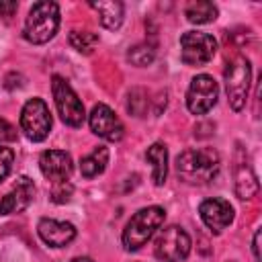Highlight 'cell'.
I'll list each match as a JSON object with an SVG mask.
<instances>
[{"mask_svg": "<svg viewBox=\"0 0 262 262\" xmlns=\"http://www.w3.org/2000/svg\"><path fill=\"white\" fill-rule=\"evenodd\" d=\"M176 172L188 184H209L219 172V154L213 147L186 149L176 158Z\"/></svg>", "mask_w": 262, "mask_h": 262, "instance_id": "6da1fadb", "label": "cell"}, {"mask_svg": "<svg viewBox=\"0 0 262 262\" xmlns=\"http://www.w3.org/2000/svg\"><path fill=\"white\" fill-rule=\"evenodd\" d=\"M57 27H59V6L55 2L43 0L31 6L23 27V35L29 43L41 45L53 39V35L57 33Z\"/></svg>", "mask_w": 262, "mask_h": 262, "instance_id": "7a4b0ae2", "label": "cell"}, {"mask_svg": "<svg viewBox=\"0 0 262 262\" xmlns=\"http://www.w3.org/2000/svg\"><path fill=\"white\" fill-rule=\"evenodd\" d=\"M164 219H166V211L162 207L139 209L123 229V246H125V250H131V252L139 250L154 235V231L164 223Z\"/></svg>", "mask_w": 262, "mask_h": 262, "instance_id": "3957f363", "label": "cell"}, {"mask_svg": "<svg viewBox=\"0 0 262 262\" xmlns=\"http://www.w3.org/2000/svg\"><path fill=\"white\" fill-rule=\"evenodd\" d=\"M250 78H252V68L250 61L242 55L233 57L227 68H225V90L229 98V106L233 111H242L248 100V90H250Z\"/></svg>", "mask_w": 262, "mask_h": 262, "instance_id": "277c9868", "label": "cell"}, {"mask_svg": "<svg viewBox=\"0 0 262 262\" xmlns=\"http://www.w3.org/2000/svg\"><path fill=\"white\" fill-rule=\"evenodd\" d=\"M51 90H53L55 106H57L61 121L70 127H82V123L86 119V111H84V104L78 98V94L72 90V86L61 76H53Z\"/></svg>", "mask_w": 262, "mask_h": 262, "instance_id": "5b68a950", "label": "cell"}, {"mask_svg": "<svg viewBox=\"0 0 262 262\" xmlns=\"http://www.w3.org/2000/svg\"><path fill=\"white\" fill-rule=\"evenodd\" d=\"M190 252V237L188 233L178 227L170 225L160 231L154 244V254L160 262H182Z\"/></svg>", "mask_w": 262, "mask_h": 262, "instance_id": "8992f818", "label": "cell"}, {"mask_svg": "<svg viewBox=\"0 0 262 262\" xmlns=\"http://www.w3.org/2000/svg\"><path fill=\"white\" fill-rule=\"evenodd\" d=\"M217 53V41L209 33L188 31L180 37V59L186 66H205Z\"/></svg>", "mask_w": 262, "mask_h": 262, "instance_id": "52a82bcc", "label": "cell"}, {"mask_svg": "<svg viewBox=\"0 0 262 262\" xmlns=\"http://www.w3.org/2000/svg\"><path fill=\"white\" fill-rule=\"evenodd\" d=\"M20 129L31 141H43L51 131L49 106L41 98H31L20 113Z\"/></svg>", "mask_w": 262, "mask_h": 262, "instance_id": "ba28073f", "label": "cell"}, {"mask_svg": "<svg viewBox=\"0 0 262 262\" xmlns=\"http://www.w3.org/2000/svg\"><path fill=\"white\" fill-rule=\"evenodd\" d=\"M217 94H219L217 82L209 74H199L192 78V82L188 86L186 106L192 115H205L217 102Z\"/></svg>", "mask_w": 262, "mask_h": 262, "instance_id": "9c48e42d", "label": "cell"}, {"mask_svg": "<svg viewBox=\"0 0 262 262\" xmlns=\"http://www.w3.org/2000/svg\"><path fill=\"white\" fill-rule=\"evenodd\" d=\"M90 129L94 135L106 139V141H121L123 137V123L119 121V117L106 106V104H94L92 113H90Z\"/></svg>", "mask_w": 262, "mask_h": 262, "instance_id": "30bf717a", "label": "cell"}, {"mask_svg": "<svg viewBox=\"0 0 262 262\" xmlns=\"http://www.w3.org/2000/svg\"><path fill=\"white\" fill-rule=\"evenodd\" d=\"M39 168H41V172L47 180L57 184V182H68L70 180V174H72L74 166H72V158H70L68 151L47 149L39 158Z\"/></svg>", "mask_w": 262, "mask_h": 262, "instance_id": "8fae6325", "label": "cell"}, {"mask_svg": "<svg viewBox=\"0 0 262 262\" xmlns=\"http://www.w3.org/2000/svg\"><path fill=\"white\" fill-rule=\"evenodd\" d=\"M199 213H201L203 223L213 233H221L233 221V207L225 199H207V201H203Z\"/></svg>", "mask_w": 262, "mask_h": 262, "instance_id": "7c38bea8", "label": "cell"}, {"mask_svg": "<svg viewBox=\"0 0 262 262\" xmlns=\"http://www.w3.org/2000/svg\"><path fill=\"white\" fill-rule=\"evenodd\" d=\"M35 196V184L27 176H18L12 190L6 192L0 199V215H10V213H20L31 205Z\"/></svg>", "mask_w": 262, "mask_h": 262, "instance_id": "4fadbf2b", "label": "cell"}, {"mask_svg": "<svg viewBox=\"0 0 262 262\" xmlns=\"http://www.w3.org/2000/svg\"><path fill=\"white\" fill-rule=\"evenodd\" d=\"M37 231L39 237L51 248H63L76 237V227L72 223L55 221V219H41Z\"/></svg>", "mask_w": 262, "mask_h": 262, "instance_id": "5bb4252c", "label": "cell"}, {"mask_svg": "<svg viewBox=\"0 0 262 262\" xmlns=\"http://www.w3.org/2000/svg\"><path fill=\"white\" fill-rule=\"evenodd\" d=\"M145 160L151 164V178L156 186H162L168 176V149L164 143H154L145 151Z\"/></svg>", "mask_w": 262, "mask_h": 262, "instance_id": "9a60e30c", "label": "cell"}, {"mask_svg": "<svg viewBox=\"0 0 262 262\" xmlns=\"http://www.w3.org/2000/svg\"><path fill=\"white\" fill-rule=\"evenodd\" d=\"M233 178H235V192L239 199H252L258 192V178L254 170L246 164V160H239L235 164Z\"/></svg>", "mask_w": 262, "mask_h": 262, "instance_id": "2e32d148", "label": "cell"}, {"mask_svg": "<svg viewBox=\"0 0 262 262\" xmlns=\"http://www.w3.org/2000/svg\"><path fill=\"white\" fill-rule=\"evenodd\" d=\"M90 6L98 12L100 25L104 29H119L123 23V4L119 0H98V2H90Z\"/></svg>", "mask_w": 262, "mask_h": 262, "instance_id": "e0dca14e", "label": "cell"}, {"mask_svg": "<svg viewBox=\"0 0 262 262\" xmlns=\"http://www.w3.org/2000/svg\"><path fill=\"white\" fill-rule=\"evenodd\" d=\"M184 16L192 25H205L217 18V6L207 0H192L184 6Z\"/></svg>", "mask_w": 262, "mask_h": 262, "instance_id": "ac0fdd59", "label": "cell"}, {"mask_svg": "<svg viewBox=\"0 0 262 262\" xmlns=\"http://www.w3.org/2000/svg\"><path fill=\"white\" fill-rule=\"evenodd\" d=\"M106 164H108V149L98 145L92 154H88L80 160V172L84 178H94L104 172Z\"/></svg>", "mask_w": 262, "mask_h": 262, "instance_id": "d6986e66", "label": "cell"}, {"mask_svg": "<svg viewBox=\"0 0 262 262\" xmlns=\"http://www.w3.org/2000/svg\"><path fill=\"white\" fill-rule=\"evenodd\" d=\"M70 45L80 53H92L94 47L98 45V35L92 31H72Z\"/></svg>", "mask_w": 262, "mask_h": 262, "instance_id": "ffe728a7", "label": "cell"}, {"mask_svg": "<svg viewBox=\"0 0 262 262\" xmlns=\"http://www.w3.org/2000/svg\"><path fill=\"white\" fill-rule=\"evenodd\" d=\"M127 108L133 117H145L147 108H149V96L143 88H133L129 92V100H127Z\"/></svg>", "mask_w": 262, "mask_h": 262, "instance_id": "44dd1931", "label": "cell"}, {"mask_svg": "<svg viewBox=\"0 0 262 262\" xmlns=\"http://www.w3.org/2000/svg\"><path fill=\"white\" fill-rule=\"evenodd\" d=\"M154 57H156V49H154L151 45H147V43L135 45V47H131L129 53H127V59H129L133 66H137V68L149 66V63L154 61Z\"/></svg>", "mask_w": 262, "mask_h": 262, "instance_id": "7402d4cb", "label": "cell"}, {"mask_svg": "<svg viewBox=\"0 0 262 262\" xmlns=\"http://www.w3.org/2000/svg\"><path fill=\"white\" fill-rule=\"evenodd\" d=\"M72 184H70V180L68 182H57V184H53V188H51V201L53 203H68L70 201V196H72Z\"/></svg>", "mask_w": 262, "mask_h": 262, "instance_id": "603a6c76", "label": "cell"}, {"mask_svg": "<svg viewBox=\"0 0 262 262\" xmlns=\"http://www.w3.org/2000/svg\"><path fill=\"white\" fill-rule=\"evenodd\" d=\"M12 162H14V151L10 147H2L0 145V182L8 176V172L12 168Z\"/></svg>", "mask_w": 262, "mask_h": 262, "instance_id": "cb8c5ba5", "label": "cell"}, {"mask_svg": "<svg viewBox=\"0 0 262 262\" xmlns=\"http://www.w3.org/2000/svg\"><path fill=\"white\" fill-rule=\"evenodd\" d=\"M16 139V129L10 125L6 119H0V143L4 141H14Z\"/></svg>", "mask_w": 262, "mask_h": 262, "instance_id": "d4e9b609", "label": "cell"}, {"mask_svg": "<svg viewBox=\"0 0 262 262\" xmlns=\"http://www.w3.org/2000/svg\"><path fill=\"white\" fill-rule=\"evenodd\" d=\"M16 8H18V4L14 0H0V16L10 18L16 12Z\"/></svg>", "mask_w": 262, "mask_h": 262, "instance_id": "484cf974", "label": "cell"}, {"mask_svg": "<svg viewBox=\"0 0 262 262\" xmlns=\"http://www.w3.org/2000/svg\"><path fill=\"white\" fill-rule=\"evenodd\" d=\"M252 250H254V260L260 262V229L254 233V242H252Z\"/></svg>", "mask_w": 262, "mask_h": 262, "instance_id": "4316f807", "label": "cell"}, {"mask_svg": "<svg viewBox=\"0 0 262 262\" xmlns=\"http://www.w3.org/2000/svg\"><path fill=\"white\" fill-rule=\"evenodd\" d=\"M72 262H92L90 258H76V260H72Z\"/></svg>", "mask_w": 262, "mask_h": 262, "instance_id": "83f0119b", "label": "cell"}, {"mask_svg": "<svg viewBox=\"0 0 262 262\" xmlns=\"http://www.w3.org/2000/svg\"><path fill=\"white\" fill-rule=\"evenodd\" d=\"M229 262H235V260H229Z\"/></svg>", "mask_w": 262, "mask_h": 262, "instance_id": "f1b7e54d", "label": "cell"}]
</instances>
